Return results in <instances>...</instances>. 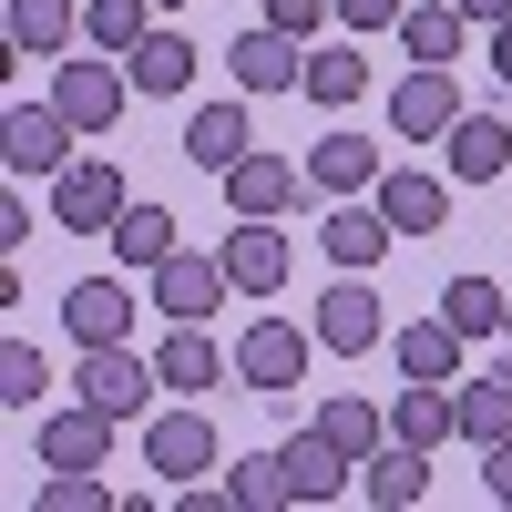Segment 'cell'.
Listing matches in <instances>:
<instances>
[{"mask_svg":"<svg viewBox=\"0 0 512 512\" xmlns=\"http://www.w3.org/2000/svg\"><path fill=\"white\" fill-rule=\"evenodd\" d=\"M308 359H318V328H297V318H256L236 338V379L256 400H287L297 379H308Z\"/></svg>","mask_w":512,"mask_h":512,"instance_id":"obj_1","label":"cell"},{"mask_svg":"<svg viewBox=\"0 0 512 512\" xmlns=\"http://www.w3.org/2000/svg\"><path fill=\"white\" fill-rule=\"evenodd\" d=\"M216 461H226V441H216V420H205V400L144 420V472H164V482H205Z\"/></svg>","mask_w":512,"mask_h":512,"instance_id":"obj_2","label":"cell"},{"mask_svg":"<svg viewBox=\"0 0 512 512\" xmlns=\"http://www.w3.org/2000/svg\"><path fill=\"white\" fill-rule=\"evenodd\" d=\"M72 134L82 123L62 113V103H11V123H0V164H11V185H52L62 164H72Z\"/></svg>","mask_w":512,"mask_h":512,"instance_id":"obj_3","label":"cell"},{"mask_svg":"<svg viewBox=\"0 0 512 512\" xmlns=\"http://www.w3.org/2000/svg\"><path fill=\"white\" fill-rule=\"evenodd\" d=\"M123 164H103V154H72L62 175H52V226H72V236H113V216H123Z\"/></svg>","mask_w":512,"mask_h":512,"instance_id":"obj_4","label":"cell"},{"mask_svg":"<svg viewBox=\"0 0 512 512\" xmlns=\"http://www.w3.org/2000/svg\"><path fill=\"white\" fill-rule=\"evenodd\" d=\"M72 390L93 400V410H113V420H154V390H164V369H154V359H134V349L113 338V349H82Z\"/></svg>","mask_w":512,"mask_h":512,"instance_id":"obj_5","label":"cell"},{"mask_svg":"<svg viewBox=\"0 0 512 512\" xmlns=\"http://www.w3.org/2000/svg\"><path fill=\"white\" fill-rule=\"evenodd\" d=\"M308 328H318V349H328V359H369L379 338H390V318H379V287H369L359 267L318 297V318H308Z\"/></svg>","mask_w":512,"mask_h":512,"instance_id":"obj_6","label":"cell"},{"mask_svg":"<svg viewBox=\"0 0 512 512\" xmlns=\"http://www.w3.org/2000/svg\"><path fill=\"white\" fill-rule=\"evenodd\" d=\"M451 123H461L451 62H420V72H400V82H390V134H400V144H441Z\"/></svg>","mask_w":512,"mask_h":512,"instance_id":"obj_7","label":"cell"},{"mask_svg":"<svg viewBox=\"0 0 512 512\" xmlns=\"http://www.w3.org/2000/svg\"><path fill=\"white\" fill-rule=\"evenodd\" d=\"M113 431H123V420L93 410V400L41 410V472H103V461H113Z\"/></svg>","mask_w":512,"mask_h":512,"instance_id":"obj_8","label":"cell"},{"mask_svg":"<svg viewBox=\"0 0 512 512\" xmlns=\"http://www.w3.org/2000/svg\"><path fill=\"white\" fill-rule=\"evenodd\" d=\"M226 72L246 82V93H297V82H308V41L277 31V21H256V31L226 41Z\"/></svg>","mask_w":512,"mask_h":512,"instance_id":"obj_9","label":"cell"},{"mask_svg":"<svg viewBox=\"0 0 512 512\" xmlns=\"http://www.w3.org/2000/svg\"><path fill=\"white\" fill-rule=\"evenodd\" d=\"M277 472H287V502H338V492L359 482V461L308 420V431H287V441H277Z\"/></svg>","mask_w":512,"mask_h":512,"instance_id":"obj_10","label":"cell"},{"mask_svg":"<svg viewBox=\"0 0 512 512\" xmlns=\"http://www.w3.org/2000/svg\"><path fill=\"white\" fill-rule=\"evenodd\" d=\"M226 297H236L226 256H195V246H175V256L154 267V308H164V318H216Z\"/></svg>","mask_w":512,"mask_h":512,"instance_id":"obj_11","label":"cell"},{"mask_svg":"<svg viewBox=\"0 0 512 512\" xmlns=\"http://www.w3.org/2000/svg\"><path fill=\"white\" fill-rule=\"evenodd\" d=\"M216 256H226L236 297H277V287H287V236H277V216H236Z\"/></svg>","mask_w":512,"mask_h":512,"instance_id":"obj_12","label":"cell"},{"mask_svg":"<svg viewBox=\"0 0 512 512\" xmlns=\"http://www.w3.org/2000/svg\"><path fill=\"white\" fill-rule=\"evenodd\" d=\"M297 195H308V164H287V154H236L226 164V205H236V216H287V205Z\"/></svg>","mask_w":512,"mask_h":512,"instance_id":"obj_13","label":"cell"},{"mask_svg":"<svg viewBox=\"0 0 512 512\" xmlns=\"http://www.w3.org/2000/svg\"><path fill=\"white\" fill-rule=\"evenodd\" d=\"M123 82H134V72H113V52L103 62H62L52 72V103L82 123V134H113V123H123Z\"/></svg>","mask_w":512,"mask_h":512,"instance_id":"obj_14","label":"cell"},{"mask_svg":"<svg viewBox=\"0 0 512 512\" xmlns=\"http://www.w3.org/2000/svg\"><path fill=\"white\" fill-rule=\"evenodd\" d=\"M134 308H144V297L123 287V277H82V287L62 297V328L82 338V349H113V338L134 328Z\"/></svg>","mask_w":512,"mask_h":512,"instance_id":"obj_15","label":"cell"},{"mask_svg":"<svg viewBox=\"0 0 512 512\" xmlns=\"http://www.w3.org/2000/svg\"><path fill=\"white\" fill-rule=\"evenodd\" d=\"M154 369H164V390L205 400V390H216V379L236 369V349H216V338H205V318H175V338L154 349Z\"/></svg>","mask_w":512,"mask_h":512,"instance_id":"obj_16","label":"cell"},{"mask_svg":"<svg viewBox=\"0 0 512 512\" xmlns=\"http://www.w3.org/2000/svg\"><path fill=\"white\" fill-rule=\"evenodd\" d=\"M390 441H410V451L461 441V390H441V379H410V390L390 400Z\"/></svg>","mask_w":512,"mask_h":512,"instance_id":"obj_17","label":"cell"},{"mask_svg":"<svg viewBox=\"0 0 512 512\" xmlns=\"http://www.w3.org/2000/svg\"><path fill=\"white\" fill-rule=\"evenodd\" d=\"M390 236H400V226L379 216V195H349V205H338V216L318 226V246L338 256V267H359V277L379 267V256H390Z\"/></svg>","mask_w":512,"mask_h":512,"instance_id":"obj_18","label":"cell"},{"mask_svg":"<svg viewBox=\"0 0 512 512\" xmlns=\"http://www.w3.org/2000/svg\"><path fill=\"white\" fill-rule=\"evenodd\" d=\"M482 21L472 11H461V0H410V11H400V52L410 62H461V41H472Z\"/></svg>","mask_w":512,"mask_h":512,"instance_id":"obj_19","label":"cell"},{"mask_svg":"<svg viewBox=\"0 0 512 512\" xmlns=\"http://www.w3.org/2000/svg\"><path fill=\"white\" fill-rule=\"evenodd\" d=\"M441 154H451V185H492L502 164H512V123H492V113H461L451 134H441Z\"/></svg>","mask_w":512,"mask_h":512,"instance_id":"obj_20","label":"cell"},{"mask_svg":"<svg viewBox=\"0 0 512 512\" xmlns=\"http://www.w3.org/2000/svg\"><path fill=\"white\" fill-rule=\"evenodd\" d=\"M359 492H369L379 512H410L420 492H431V451H410V441H379V451L359 461Z\"/></svg>","mask_w":512,"mask_h":512,"instance_id":"obj_21","label":"cell"},{"mask_svg":"<svg viewBox=\"0 0 512 512\" xmlns=\"http://www.w3.org/2000/svg\"><path fill=\"white\" fill-rule=\"evenodd\" d=\"M308 185L318 195H369L379 185V144L369 134H318L308 144Z\"/></svg>","mask_w":512,"mask_h":512,"instance_id":"obj_22","label":"cell"},{"mask_svg":"<svg viewBox=\"0 0 512 512\" xmlns=\"http://www.w3.org/2000/svg\"><path fill=\"white\" fill-rule=\"evenodd\" d=\"M369 195H379V216H390L400 236H431V226L451 216V185H441V175H410V164H400V175H379Z\"/></svg>","mask_w":512,"mask_h":512,"instance_id":"obj_23","label":"cell"},{"mask_svg":"<svg viewBox=\"0 0 512 512\" xmlns=\"http://www.w3.org/2000/svg\"><path fill=\"white\" fill-rule=\"evenodd\" d=\"M72 31H82L72 0H11V62H62Z\"/></svg>","mask_w":512,"mask_h":512,"instance_id":"obj_24","label":"cell"},{"mask_svg":"<svg viewBox=\"0 0 512 512\" xmlns=\"http://www.w3.org/2000/svg\"><path fill=\"white\" fill-rule=\"evenodd\" d=\"M246 144H256V134H246V103H205V113H185V164H195V175H226Z\"/></svg>","mask_w":512,"mask_h":512,"instance_id":"obj_25","label":"cell"},{"mask_svg":"<svg viewBox=\"0 0 512 512\" xmlns=\"http://www.w3.org/2000/svg\"><path fill=\"white\" fill-rule=\"evenodd\" d=\"M297 93H308V103H328V113H338V103H359V93H369V52H359V41H318Z\"/></svg>","mask_w":512,"mask_h":512,"instance_id":"obj_26","label":"cell"},{"mask_svg":"<svg viewBox=\"0 0 512 512\" xmlns=\"http://www.w3.org/2000/svg\"><path fill=\"white\" fill-rule=\"evenodd\" d=\"M461 441H472V451L512 441V369H482V379H461Z\"/></svg>","mask_w":512,"mask_h":512,"instance_id":"obj_27","label":"cell"},{"mask_svg":"<svg viewBox=\"0 0 512 512\" xmlns=\"http://www.w3.org/2000/svg\"><path fill=\"white\" fill-rule=\"evenodd\" d=\"M390 349H400V379H441V390L461 379V328H451V318H420V328H400Z\"/></svg>","mask_w":512,"mask_h":512,"instance_id":"obj_28","label":"cell"},{"mask_svg":"<svg viewBox=\"0 0 512 512\" xmlns=\"http://www.w3.org/2000/svg\"><path fill=\"white\" fill-rule=\"evenodd\" d=\"M195 62H205V52H195L185 31H144V52L123 62V72H134V93H185V82H195Z\"/></svg>","mask_w":512,"mask_h":512,"instance_id":"obj_29","label":"cell"},{"mask_svg":"<svg viewBox=\"0 0 512 512\" xmlns=\"http://www.w3.org/2000/svg\"><path fill=\"white\" fill-rule=\"evenodd\" d=\"M144 31H154V0H93V11H82V41H93V52H113V62H134Z\"/></svg>","mask_w":512,"mask_h":512,"instance_id":"obj_30","label":"cell"},{"mask_svg":"<svg viewBox=\"0 0 512 512\" xmlns=\"http://www.w3.org/2000/svg\"><path fill=\"white\" fill-rule=\"evenodd\" d=\"M113 246H123V267H164L185 236H175V216H164V205H123V216H113Z\"/></svg>","mask_w":512,"mask_h":512,"instance_id":"obj_31","label":"cell"},{"mask_svg":"<svg viewBox=\"0 0 512 512\" xmlns=\"http://www.w3.org/2000/svg\"><path fill=\"white\" fill-rule=\"evenodd\" d=\"M502 308H512V287H492V277H451V297H441V318H451L461 338H492Z\"/></svg>","mask_w":512,"mask_h":512,"instance_id":"obj_32","label":"cell"},{"mask_svg":"<svg viewBox=\"0 0 512 512\" xmlns=\"http://www.w3.org/2000/svg\"><path fill=\"white\" fill-rule=\"evenodd\" d=\"M318 431L349 451V461H369L379 441H390V410H369V400H328V410H318Z\"/></svg>","mask_w":512,"mask_h":512,"instance_id":"obj_33","label":"cell"},{"mask_svg":"<svg viewBox=\"0 0 512 512\" xmlns=\"http://www.w3.org/2000/svg\"><path fill=\"white\" fill-rule=\"evenodd\" d=\"M41 390H52V359H41L31 338H11V349H0V400H11V410H41Z\"/></svg>","mask_w":512,"mask_h":512,"instance_id":"obj_34","label":"cell"},{"mask_svg":"<svg viewBox=\"0 0 512 512\" xmlns=\"http://www.w3.org/2000/svg\"><path fill=\"white\" fill-rule=\"evenodd\" d=\"M226 492H236V512H277V502H287V472H277V451H256V461H226Z\"/></svg>","mask_w":512,"mask_h":512,"instance_id":"obj_35","label":"cell"},{"mask_svg":"<svg viewBox=\"0 0 512 512\" xmlns=\"http://www.w3.org/2000/svg\"><path fill=\"white\" fill-rule=\"evenodd\" d=\"M31 512H113V482L103 472H41V502Z\"/></svg>","mask_w":512,"mask_h":512,"instance_id":"obj_36","label":"cell"},{"mask_svg":"<svg viewBox=\"0 0 512 512\" xmlns=\"http://www.w3.org/2000/svg\"><path fill=\"white\" fill-rule=\"evenodd\" d=\"M267 21H277V31H297V41H308L318 21H338V0H267Z\"/></svg>","mask_w":512,"mask_h":512,"instance_id":"obj_37","label":"cell"},{"mask_svg":"<svg viewBox=\"0 0 512 512\" xmlns=\"http://www.w3.org/2000/svg\"><path fill=\"white\" fill-rule=\"evenodd\" d=\"M400 11H410V0H338L349 31H400Z\"/></svg>","mask_w":512,"mask_h":512,"instance_id":"obj_38","label":"cell"},{"mask_svg":"<svg viewBox=\"0 0 512 512\" xmlns=\"http://www.w3.org/2000/svg\"><path fill=\"white\" fill-rule=\"evenodd\" d=\"M482 482H492V502H512V441H492V451H482Z\"/></svg>","mask_w":512,"mask_h":512,"instance_id":"obj_39","label":"cell"},{"mask_svg":"<svg viewBox=\"0 0 512 512\" xmlns=\"http://www.w3.org/2000/svg\"><path fill=\"white\" fill-rule=\"evenodd\" d=\"M492 72L512 82V21H492Z\"/></svg>","mask_w":512,"mask_h":512,"instance_id":"obj_40","label":"cell"},{"mask_svg":"<svg viewBox=\"0 0 512 512\" xmlns=\"http://www.w3.org/2000/svg\"><path fill=\"white\" fill-rule=\"evenodd\" d=\"M461 11H472V21L492 31V21H512V0H461Z\"/></svg>","mask_w":512,"mask_h":512,"instance_id":"obj_41","label":"cell"},{"mask_svg":"<svg viewBox=\"0 0 512 512\" xmlns=\"http://www.w3.org/2000/svg\"><path fill=\"white\" fill-rule=\"evenodd\" d=\"M154 11H185V0H154Z\"/></svg>","mask_w":512,"mask_h":512,"instance_id":"obj_42","label":"cell"},{"mask_svg":"<svg viewBox=\"0 0 512 512\" xmlns=\"http://www.w3.org/2000/svg\"><path fill=\"white\" fill-rule=\"evenodd\" d=\"M502 338H512V308H502Z\"/></svg>","mask_w":512,"mask_h":512,"instance_id":"obj_43","label":"cell"}]
</instances>
